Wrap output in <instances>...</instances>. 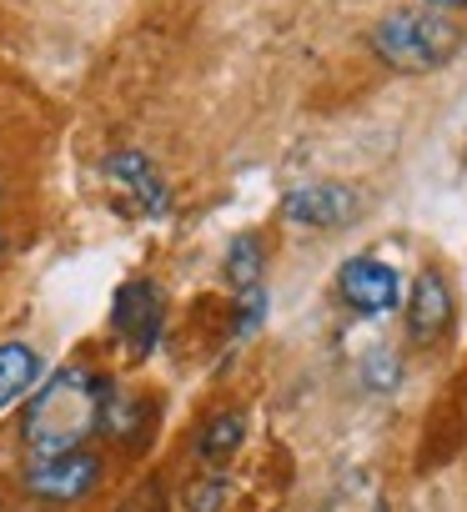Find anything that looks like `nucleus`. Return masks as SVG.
<instances>
[{
  "label": "nucleus",
  "mask_w": 467,
  "mask_h": 512,
  "mask_svg": "<svg viewBox=\"0 0 467 512\" xmlns=\"http://www.w3.org/2000/svg\"><path fill=\"white\" fill-rule=\"evenodd\" d=\"M41 382V352L26 342H0V412L16 407Z\"/></svg>",
  "instance_id": "obj_10"
},
{
  "label": "nucleus",
  "mask_w": 467,
  "mask_h": 512,
  "mask_svg": "<svg viewBox=\"0 0 467 512\" xmlns=\"http://www.w3.org/2000/svg\"><path fill=\"white\" fill-rule=\"evenodd\" d=\"M226 502V472H211L186 487V512H216Z\"/></svg>",
  "instance_id": "obj_13"
},
{
  "label": "nucleus",
  "mask_w": 467,
  "mask_h": 512,
  "mask_svg": "<svg viewBox=\"0 0 467 512\" xmlns=\"http://www.w3.org/2000/svg\"><path fill=\"white\" fill-rule=\"evenodd\" d=\"M101 482V457L91 447H76V452H56V457H36L26 467V487L41 497V502H81L86 492H96Z\"/></svg>",
  "instance_id": "obj_7"
},
{
  "label": "nucleus",
  "mask_w": 467,
  "mask_h": 512,
  "mask_svg": "<svg viewBox=\"0 0 467 512\" xmlns=\"http://www.w3.org/2000/svg\"><path fill=\"white\" fill-rule=\"evenodd\" d=\"M111 382L96 377L91 367H61L51 372L21 422V437L36 457H56V452H76L101 432V407H106Z\"/></svg>",
  "instance_id": "obj_1"
},
{
  "label": "nucleus",
  "mask_w": 467,
  "mask_h": 512,
  "mask_svg": "<svg viewBox=\"0 0 467 512\" xmlns=\"http://www.w3.org/2000/svg\"><path fill=\"white\" fill-rule=\"evenodd\" d=\"M0 246H6V236H0Z\"/></svg>",
  "instance_id": "obj_15"
},
{
  "label": "nucleus",
  "mask_w": 467,
  "mask_h": 512,
  "mask_svg": "<svg viewBox=\"0 0 467 512\" xmlns=\"http://www.w3.org/2000/svg\"><path fill=\"white\" fill-rule=\"evenodd\" d=\"M397 382H402V362H397V352H392V347H372V352L362 357V387L382 397V392H392Z\"/></svg>",
  "instance_id": "obj_12"
},
{
  "label": "nucleus",
  "mask_w": 467,
  "mask_h": 512,
  "mask_svg": "<svg viewBox=\"0 0 467 512\" xmlns=\"http://www.w3.org/2000/svg\"><path fill=\"white\" fill-rule=\"evenodd\" d=\"M372 56L397 71V76H432L442 71L457 51H462V26L447 16V11H432V6H402V11H387L372 36H367Z\"/></svg>",
  "instance_id": "obj_2"
},
{
  "label": "nucleus",
  "mask_w": 467,
  "mask_h": 512,
  "mask_svg": "<svg viewBox=\"0 0 467 512\" xmlns=\"http://www.w3.org/2000/svg\"><path fill=\"white\" fill-rule=\"evenodd\" d=\"M337 297L357 317H387L402 307V277L392 262H377V256H347L337 267Z\"/></svg>",
  "instance_id": "obj_4"
},
{
  "label": "nucleus",
  "mask_w": 467,
  "mask_h": 512,
  "mask_svg": "<svg viewBox=\"0 0 467 512\" xmlns=\"http://www.w3.org/2000/svg\"><path fill=\"white\" fill-rule=\"evenodd\" d=\"M282 216L307 226V231H337L362 216V191L347 181H307L282 196Z\"/></svg>",
  "instance_id": "obj_6"
},
{
  "label": "nucleus",
  "mask_w": 467,
  "mask_h": 512,
  "mask_svg": "<svg viewBox=\"0 0 467 512\" xmlns=\"http://www.w3.org/2000/svg\"><path fill=\"white\" fill-rule=\"evenodd\" d=\"M226 287L237 297V327L252 337L267 322V251L252 231H242L226 246Z\"/></svg>",
  "instance_id": "obj_3"
},
{
  "label": "nucleus",
  "mask_w": 467,
  "mask_h": 512,
  "mask_svg": "<svg viewBox=\"0 0 467 512\" xmlns=\"http://www.w3.org/2000/svg\"><path fill=\"white\" fill-rule=\"evenodd\" d=\"M402 307H407V337H412L417 347H432V342H442V337L452 332L457 307H452V287H447L442 272H422V277L402 292Z\"/></svg>",
  "instance_id": "obj_9"
},
{
  "label": "nucleus",
  "mask_w": 467,
  "mask_h": 512,
  "mask_svg": "<svg viewBox=\"0 0 467 512\" xmlns=\"http://www.w3.org/2000/svg\"><path fill=\"white\" fill-rule=\"evenodd\" d=\"M422 6H432V11H447V16H452V11H467V0H422Z\"/></svg>",
  "instance_id": "obj_14"
},
{
  "label": "nucleus",
  "mask_w": 467,
  "mask_h": 512,
  "mask_svg": "<svg viewBox=\"0 0 467 512\" xmlns=\"http://www.w3.org/2000/svg\"><path fill=\"white\" fill-rule=\"evenodd\" d=\"M242 437H247V417H242L237 407H226V412H216V417L196 432V457H201L206 467H216V472H221L231 457H237Z\"/></svg>",
  "instance_id": "obj_11"
},
{
  "label": "nucleus",
  "mask_w": 467,
  "mask_h": 512,
  "mask_svg": "<svg viewBox=\"0 0 467 512\" xmlns=\"http://www.w3.org/2000/svg\"><path fill=\"white\" fill-rule=\"evenodd\" d=\"M111 327H116V337H121L136 357H151L156 342H161V332H166V297H161V287L146 282V277L126 282V287L116 292Z\"/></svg>",
  "instance_id": "obj_5"
},
{
  "label": "nucleus",
  "mask_w": 467,
  "mask_h": 512,
  "mask_svg": "<svg viewBox=\"0 0 467 512\" xmlns=\"http://www.w3.org/2000/svg\"><path fill=\"white\" fill-rule=\"evenodd\" d=\"M101 176H106V181L116 186V196L131 201L136 211H146V216H166V211H171V191H166L161 171L151 166V156H141V151H111V156L101 161Z\"/></svg>",
  "instance_id": "obj_8"
}]
</instances>
